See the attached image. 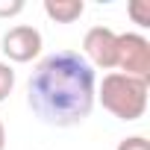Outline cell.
<instances>
[{
  "label": "cell",
  "instance_id": "8992f818",
  "mask_svg": "<svg viewBox=\"0 0 150 150\" xmlns=\"http://www.w3.org/2000/svg\"><path fill=\"white\" fill-rule=\"evenodd\" d=\"M86 3L83 0H44V15L56 24H74L77 18H83Z\"/></svg>",
  "mask_w": 150,
  "mask_h": 150
},
{
  "label": "cell",
  "instance_id": "9c48e42d",
  "mask_svg": "<svg viewBox=\"0 0 150 150\" xmlns=\"http://www.w3.org/2000/svg\"><path fill=\"white\" fill-rule=\"evenodd\" d=\"M118 150H150V141L144 135H129L118 144Z\"/></svg>",
  "mask_w": 150,
  "mask_h": 150
},
{
  "label": "cell",
  "instance_id": "6da1fadb",
  "mask_svg": "<svg viewBox=\"0 0 150 150\" xmlns=\"http://www.w3.org/2000/svg\"><path fill=\"white\" fill-rule=\"evenodd\" d=\"M97 97L94 68L77 50H56L44 56L27 83V103L33 115L47 127L83 124Z\"/></svg>",
  "mask_w": 150,
  "mask_h": 150
},
{
  "label": "cell",
  "instance_id": "30bf717a",
  "mask_svg": "<svg viewBox=\"0 0 150 150\" xmlns=\"http://www.w3.org/2000/svg\"><path fill=\"white\" fill-rule=\"evenodd\" d=\"M24 12V0H0V18H12Z\"/></svg>",
  "mask_w": 150,
  "mask_h": 150
},
{
  "label": "cell",
  "instance_id": "ba28073f",
  "mask_svg": "<svg viewBox=\"0 0 150 150\" xmlns=\"http://www.w3.org/2000/svg\"><path fill=\"white\" fill-rule=\"evenodd\" d=\"M12 88H15V71H12V65L0 62V103L12 94Z\"/></svg>",
  "mask_w": 150,
  "mask_h": 150
},
{
  "label": "cell",
  "instance_id": "7a4b0ae2",
  "mask_svg": "<svg viewBox=\"0 0 150 150\" xmlns=\"http://www.w3.org/2000/svg\"><path fill=\"white\" fill-rule=\"evenodd\" d=\"M147 91H150L147 80H135V77L115 71L103 77L94 100H100L103 109L112 112L118 121H138L147 112Z\"/></svg>",
  "mask_w": 150,
  "mask_h": 150
},
{
  "label": "cell",
  "instance_id": "5b68a950",
  "mask_svg": "<svg viewBox=\"0 0 150 150\" xmlns=\"http://www.w3.org/2000/svg\"><path fill=\"white\" fill-rule=\"evenodd\" d=\"M3 53L12 62H33L41 53V33L35 27H27V24L6 30V35H3Z\"/></svg>",
  "mask_w": 150,
  "mask_h": 150
},
{
  "label": "cell",
  "instance_id": "277c9868",
  "mask_svg": "<svg viewBox=\"0 0 150 150\" xmlns=\"http://www.w3.org/2000/svg\"><path fill=\"white\" fill-rule=\"evenodd\" d=\"M115 47H118V33H112L109 27H91L83 38V59L91 68H115Z\"/></svg>",
  "mask_w": 150,
  "mask_h": 150
},
{
  "label": "cell",
  "instance_id": "8fae6325",
  "mask_svg": "<svg viewBox=\"0 0 150 150\" xmlns=\"http://www.w3.org/2000/svg\"><path fill=\"white\" fill-rule=\"evenodd\" d=\"M6 147V129H3V121H0V150Z\"/></svg>",
  "mask_w": 150,
  "mask_h": 150
},
{
  "label": "cell",
  "instance_id": "52a82bcc",
  "mask_svg": "<svg viewBox=\"0 0 150 150\" xmlns=\"http://www.w3.org/2000/svg\"><path fill=\"white\" fill-rule=\"evenodd\" d=\"M129 18L138 27H150V0H132L129 3Z\"/></svg>",
  "mask_w": 150,
  "mask_h": 150
},
{
  "label": "cell",
  "instance_id": "3957f363",
  "mask_svg": "<svg viewBox=\"0 0 150 150\" xmlns=\"http://www.w3.org/2000/svg\"><path fill=\"white\" fill-rule=\"evenodd\" d=\"M115 68L118 74L150 83V41L138 33H121L115 47Z\"/></svg>",
  "mask_w": 150,
  "mask_h": 150
}]
</instances>
